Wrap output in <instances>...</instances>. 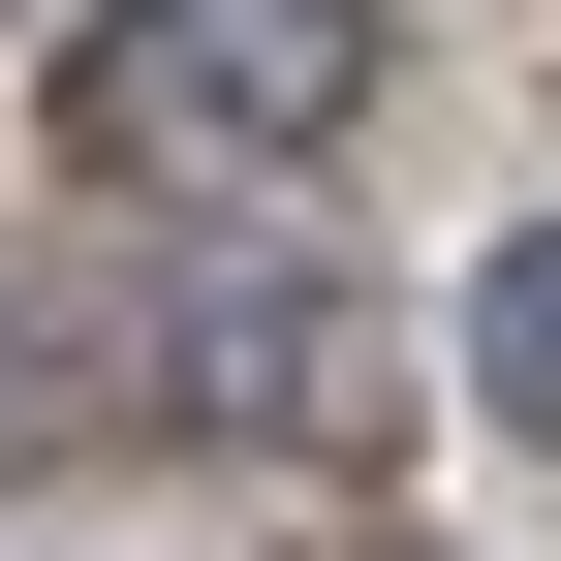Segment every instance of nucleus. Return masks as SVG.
<instances>
[{
    "label": "nucleus",
    "instance_id": "f03ea898",
    "mask_svg": "<svg viewBox=\"0 0 561 561\" xmlns=\"http://www.w3.org/2000/svg\"><path fill=\"white\" fill-rule=\"evenodd\" d=\"M343 437V280H0V468Z\"/></svg>",
    "mask_w": 561,
    "mask_h": 561
},
{
    "label": "nucleus",
    "instance_id": "f257e3e1",
    "mask_svg": "<svg viewBox=\"0 0 561 561\" xmlns=\"http://www.w3.org/2000/svg\"><path fill=\"white\" fill-rule=\"evenodd\" d=\"M375 0H94L62 32V187H157V219H250V187H312L343 125H375Z\"/></svg>",
    "mask_w": 561,
    "mask_h": 561
},
{
    "label": "nucleus",
    "instance_id": "7ed1b4c3",
    "mask_svg": "<svg viewBox=\"0 0 561 561\" xmlns=\"http://www.w3.org/2000/svg\"><path fill=\"white\" fill-rule=\"evenodd\" d=\"M468 405H500V437H530V468H561V219H530V250H500V280H468Z\"/></svg>",
    "mask_w": 561,
    "mask_h": 561
}]
</instances>
